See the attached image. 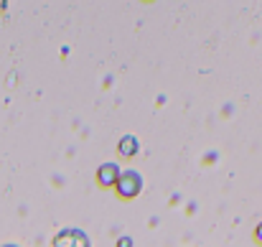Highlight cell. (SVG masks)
<instances>
[{
	"label": "cell",
	"mask_w": 262,
	"mask_h": 247,
	"mask_svg": "<svg viewBox=\"0 0 262 247\" xmlns=\"http://www.w3.org/2000/svg\"><path fill=\"white\" fill-rule=\"evenodd\" d=\"M115 171H117L115 166H104V168H102V181H104V183H112V173H115Z\"/></svg>",
	"instance_id": "3"
},
{
	"label": "cell",
	"mask_w": 262,
	"mask_h": 247,
	"mask_svg": "<svg viewBox=\"0 0 262 247\" xmlns=\"http://www.w3.org/2000/svg\"><path fill=\"white\" fill-rule=\"evenodd\" d=\"M54 247H89V240L82 230H64L54 240Z\"/></svg>",
	"instance_id": "1"
},
{
	"label": "cell",
	"mask_w": 262,
	"mask_h": 247,
	"mask_svg": "<svg viewBox=\"0 0 262 247\" xmlns=\"http://www.w3.org/2000/svg\"><path fill=\"white\" fill-rule=\"evenodd\" d=\"M5 247H15V245H5Z\"/></svg>",
	"instance_id": "5"
},
{
	"label": "cell",
	"mask_w": 262,
	"mask_h": 247,
	"mask_svg": "<svg viewBox=\"0 0 262 247\" xmlns=\"http://www.w3.org/2000/svg\"><path fill=\"white\" fill-rule=\"evenodd\" d=\"M257 237H260V240H262V227H260V230H257Z\"/></svg>",
	"instance_id": "4"
},
{
	"label": "cell",
	"mask_w": 262,
	"mask_h": 247,
	"mask_svg": "<svg viewBox=\"0 0 262 247\" xmlns=\"http://www.w3.org/2000/svg\"><path fill=\"white\" fill-rule=\"evenodd\" d=\"M117 189H120V194L133 196V194L140 189V178H138L135 173H125V176H120V178H117Z\"/></svg>",
	"instance_id": "2"
}]
</instances>
